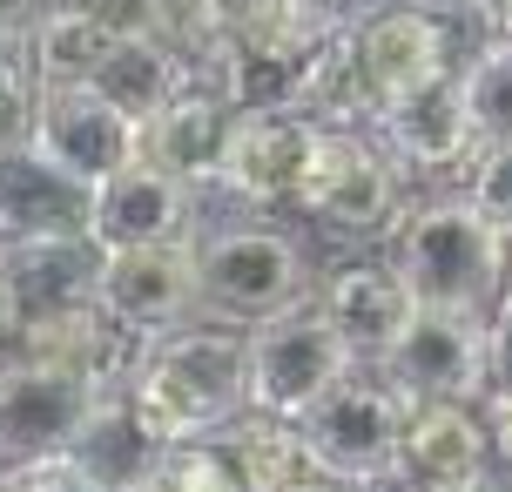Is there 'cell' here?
I'll return each instance as SVG.
<instances>
[{
    "instance_id": "obj_34",
    "label": "cell",
    "mask_w": 512,
    "mask_h": 492,
    "mask_svg": "<svg viewBox=\"0 0 512 492\" xmlns=\"http://www.w3.org/2000/svg\"><path fill=\"white\" fill-rule=\"evenodd\" d=\"M324 7H331L337 27H358V21H371V14H384V7H405V0H324Z\"/></svg>"
},
{
    "instance_id": "obj_29",
    "label": "cell",
    "mask_w": 512,
    "mask_h": 492,
    "mask_svg": "<svg viewBox=\"0 0 512 492\" xmlns=\"http://www.w3.org/2000/svg\"><path fill=\"white\" fill-rule=\"evenodd\" d=\"M465 196L512 236V142H486V149L472 156V169H465Z\"/></svg>"
},
{
    "instance_id": "obj_28",
    "label": "cell",
    "mask_w": 512,
    "mask_h": 492,
    "mask_svg": "<svg viewBox=\"0 0 512 492\" xmlns=\"http://www.w3.org/2000/svg\"><path fill=\"white\" fill-rule=\"evenodd\" d=\"M34 108H41V81L14 41H0V149H21L34 135Z\"/></svg>"
},
{
    "instance_id": "obj_9",
    "label": "cell",
    "mask_w": 512,
    "mask_h": 492,
    "mask_svg": "<svg viewBox=\"0 0 512 492\" xmlns=\"http://www.w3.org/2000/svg\"><path fill=\"white\" fill-rule=\"evenodd\" d=\"M102 391L108 385L81 378V371L0 351V472L48 459V452H68Z\"/></svg>"
},
{
    "instance_id": "obj_20",
    "label": "cell",
    "mask_w": 512,
    "mask_h": 492,
    "mask_svg": "<svg viewBox=\"0 0 512 492\" xmlns=\"http://www.w3.org/2000/svg\"><path fill=\"white\" fill-rule=\"evenodd\" d=\"M0 257H7V277H14L21 317L95 297V263H102V250H95V236H88V230L21 236V243H0Z\"/></svg>"
},
{
    "instance_id": "obj_18",
    "label": "cell",
    "mask_w": 512,
    "mask_h": 492,
    "mask_svg": "<svg viewBox=\"0 0 512 492\" xmlns=\"http://www.w3.org/2000/svg\"><path fill=\"white\" fill-rule=\"evenodd\" d=\"M317 304L331 311L337 337L351 344V358H358V364H378L384 344L405 331L411 311H418L405 270H398L391 257H358V263H344V270H331V284H324Z\"/></svg>"
},
{
    "instance_id": "obj_4",
    "label": "cell",
    "mask_w": 512,
    "mask_h": 492,
    "mask_svg": "<svg viewBox=\"0 0 512 492\" xmlns=\"http://www.w3.org/2000/svg\"><path fill=\"white\" fill-rule=\"evenodd\" d=\"M196 277H203V317H223L243 331L310 297V263L297 236L277 223L196 230Z\"/></svg>"
},
{
    "instance_id": "obj_15",
    "label": "cell",
    "mask_w": 512,
    "mask_h": 492,
    "mask_svg": "<svg viewBox=\"0 0 512 492\" xmlns=\"http://www.w3.org/2000/svg\"><path fill=\"white\" fill-rule=\"evenodd\" d=\"M398 479L432 492H465L492 479V439L486 412H472V398H432L405 412V439H398Z\"/></svg>"
},
{
    "instance_id": "obj_27",
    "label": "cell",
    "mask_w": 512,
    "mask_h": 492,
    "mask_svg": "<svg viewBox=\"0 0 512 492\" xmlns=\"http://www.w3.org/2000/svg\"><path fill=\"white\" fill-rule=\"evenodd\" d=\"M182 61H196L203 48H216L230 34V0H155V27Z\"/></svg>"
},
{
    "instance_id": "obj_14",
    "label": "cell",
    "mask_w": 512,
    "mask_h": 492,
    "mask_svg": "<svg viewBox=\"0 0 512 492\" xmlns=\"http://www.w3.org/2000/svg\"><path fill=\"white\" fill-rule=\"evenodd\" d=\"M169 445H176V439H169V432L135 405V391L108 385L102 398H95L88 425L75 432L68 459H75L81 486H95V492H135V486H162Z\"/></svg>"
},
{
    "instance_id": "obj_37",
    "label": "cell",
    "mask_w": 512,
    "mask_h": 492,
    "mask_svg": "<svg viewBox=\"0 0 512 492\" xmlns=\"http://www.w3.org/2000/svg\"><path fill=\"white\" fill-rule=\"evenodd\" d=\"M506 284H512V270H506Z\"/></svg>"
},
{
    "instance_id": "obj_22",
    "label": "cell",
    "mask_w": 512,
    "mask_h": 492,
    "mask_svg": "<svg viewBox=\"0 0 512 492\" xmlns=\"http://www.w3.org/2000/svg\"><path fill=\"white\" fill-rule=\"evenodd\" d=\"M189 81H196L189 61H182L162 34H115L108 54H102V68H95V88H102L122 115H135V122H149L155 108L169 102V95H182Z\"/></svg>"
},
{
    "instance_id": "obj_7",
    "label": "cell",
    "mask_w": 512,
    "mask_h": 492,
    "mask_svg": "<svg viewBox=\"0 0 512 492\" xmlns=\"http://www.w3.org/2000/svg\"><path fill=\"white\" fill-rule=\"evenodd\" d=\"M95 304L128 337H162V331H176V324H189V317H203L196 236L102 250V263H95Z\"/></svg>"
},
{
    "instance_id": "obj_12",
    "label": "cell",
    "mask_w": 512,
    "mask_h": 492,
    "mask_svg": "<svg viewBox=\"0 0 512 492\" xmlns=\"http://www.w3.org/2000/svg\"><path fill=\"white\" fill-rule=\"evenodd\" d=\"M88 236H95V250L196 236V189L149 156L128 162V169H115L88 189Z\"/></svg>"
},
{
    "instance_id": "obj_23",
    "label": "cell",
    "mask_w": 512,
    "mask_h": 492,
    "mask_svg": "<svg viewBox=\"0 0 512 492\" xmlns=\"http://www.w3.org/2000/svg\"><path fill=\"white\" fill-rule=\"evenodd\" d=\"M108 41H115V34H108L102 21H88L75 0H54V7L27 27V34H14V48L27 54V68H34V81H41V88H75V81H95Z\"/></svg>"
},
{
    "instance_id": "obj_8",
    "label": "cell",
    "mask_w": 512,
    "mask_h": 492,
    "mask_svg": "<svg viewBox=\"0 0 512 492\" xmlns=\"http://www.w3.org/2000/svg\"><path fill=\"white\" fill-rule=\"evenodd\" d=\"M378 371L405 405H432V398H486V317L479 311H438L418 304L411 324L384 344Z\"/></svg>"
},
{
    "instance_id": "obj_35",
    "label": "cell",
    "mask_w": 512,
    "mask_h": 492,
    "mask_svg": "<svg viewBox=\"0 0 512 492\" xmlns=\"http://www.w3.org/2000/svg\"><path fill=\"white\" fill-rule=\"evenodd\" d=\"M14 324H21V297H14V277H7V257H0V351H7Z\"/></svg>"
},
{
    "instance_id": "obj_10",
    "label": "cell",
    "mask_w": 512,
    "mask_h": 492,
    "mask_svg": "<svg viewBox=\"0 0 512 492\" xmlns=\"http://www.w3.org/2000/svg\"><path fill=\"white\" fill-rule=\"evenodd\" d=\"M54 169H68L75 182H95L142 162V122L122 115L95 81H75V88H41V108H34V135H27Z\"/></svg>"
},
{
    "instance_id": "obj_17",
    "label": "cell",
    "mask_w": 512,
    "mask_h": 492,
    "mask_svg": "<svg viewBox=\"0 0 512 492\" xmlns=\"http://www.w3.org/2000/svg\"><path fill=\"white\" fill-rule=\"evenodd\" d=\"M371 129H378V142L405 169H425V176H438V169H472V156H479V129H472V108L459 95V75L384 102Z\"/></svg>"
},
{
    "instance_id": "obj_5",
    "label": "cell",
    "mask_w": 512,
    "mask_h": 492,
    "mask_svg": "<svg viewBox=\"0 0 512 492\" xmlns=\"http://www.w3.org/2000/svg\"><path fill=\"white\" fill-rule=\"evenodd\" d=\"M405 398L391 391L378 364H351L317 405H310L297 425H304L317 466L331 479H351V486H378V479H398V439H405Z\"/></svg>"
},
{
    "instance_id": "obj_6",
    "label": "cell",
    "mask_w": 512,
    "mask_h": 492,
    "mask_svg": "<svg viewBox=\"0 0 512 492\" xmlns=\"http://www.w3.org/2000/svg\"><path fill=\"white\" fill-rule=\"evenodd\" d=\"M351 344L337 337L324 304H290V311L250 324V412L304 418L324 391L351 371Z\"/></svg>"
},
{
    "instance_id": "obj_38",
    "label": "cell",
    "mask_w": 512,
    "mask_h": 492,
    "mask_svg": "<svg viewBox=\"0 0 512 492\" xmlns=\"http://www.w3.org/2000/svg\"><path fill=\"white\" fill-rule=\"evenodd\" d=\"M506 27H512V21H506Z\"/></svg>"
},
{
    "instance_id": "obj_11",
    "label": "cell",
    "mask_w": 512,
    "mask_h": 492,
    "mask_svg": "<svg viewBox=\"0 0 512 492\" xmlns=\"http://www.w3.org/2000/svg\"><path fill=\"white\" fill-rule=\"evenodd\" d=\"M310 149H317V122L304 108H236L230 156H223V196L250 209L297 203Z\"/></svg>"
},
{
    "instance_id": "obj_33",
    "label": "cell",
    "mask_w": 512,
    "mask_h": 492,
    "mask_svg": "<svg viewBox=\"0 0 512 492\" xmlns=\"http://www.w3.org/2000/svg\"><path fill=\"white\" fill-rule=\"evenodd\" d=\"M54 0H0V41H14V34H27V27L48 14Z\"/></svg>"
},
{
    "instance_id": "obj_16",
    "label": "cell",
    "mask_w": 512,
    "mask_h": 492,
    "mask_svg": "<svg viewBox=\"0 0 512 492\" xmlns=\"http://www.w3.org/2000/svg\"><path fill=\"white\" fill-rule=\"evenodd\" d=\"M230 129H236V102L223 88H209V81H189L182 95H169L142 122V156L162 162L169 176H182L196 196H209V189H223Z\"/></svg>"
},
{
    "instance_id": "obj_25",
    "label": "cell",
    "mask_w": 512,
    "mask_h": 492,
    "mask_svg": "<svg viewBox=\"0 0 512 492\" xmlns=\"http://www.w3.org/2000/svg\"><path fill=\"white\" fill-rule=\"evenodd\" d=\"M459 95L472 108L479 149L486 142H512V27H492L459 54Z\"/></svg>"
},
{
    "instance_id": "obj_21",
    "label": "cell",
    "mask_w": 512,
    "mask_h": 492,
    "mask_svg": "<svg viewBox=\"0 0 512 492\" xmlns=\"http://www.w3.org/2000/svg\"><path fill=\"white\" fill-rule=\"evenodd\" d=\"M223 445L236 459V479L250 492H277V486H324L331 472L317 466L304 425L297 418H277V412H236L230 425H216Z\"/></svg>"
},
{
    "instance_id": "obj_3",
    "label": "cell",
    "mask_w": 512,
    "mask_h": 492,
    "mask_svg": "<svg viewBox=\"0 0 512 492\" xmlns=\"http://www.w3.org/2000/svg\"><path fill=\"white\" fill-rule=\"evenodd\" d=\"M337 243H384L405 216V162L378 142V129H324L310 149L297 203Z\"/></svg>"
},
{
    "instance_id": "obj_36",
    "label": "cell",
    "mask_w": 512,
    "mask_h": 492,
    "mask_svg": "<svg viewBox=\"0 0 512 492\" xmlns=\"http://www.w3.org/2000/svg\"><path fill=\"white\" fill-rule=\"evenodd\" d=\"M472 21L486 27V34H492V27H506L512 21V0H472Z\"/></svg>"
},
{
    "instance_id": "obj_31",
    "label": "cell",
    "mask_w": 512,
    "mask_h": 492,
    "mask_svg": "<svg viewBox=\"0 0 512 492\" xmlns=\"http://www.w3.org/2000/svg\"><path fill=\"white\" fill-rule=\"evenodd\" d=\"M88 21H102L108 34H149L155 27V0H75Z\"/></svg>"
},
{
    "instance_id": "obj_1",
    "label": "cell",
    "mask_w": 512,
    "mask_h": 492,
    "mask_svg": "<svg viewBox=\"0 0 512 492\" xmlns=\"http://www.w3.org/2000/svg\"><path fill=\"white\" fill-rule=\"evenodd\" d=\"M135 405L169 432V439H196L250 412V331L223 324V317H189L162 337H142L135 371L122 378Z\"/></svg>"
},
{
    "instance_id": "obj_26",
    "label": "cell",
    "mask_w": 512,
    "mask_h": 492,
    "mask_svg": "<svg viewBox=\"0 0 512 492\" xmlns=\"http://www.w3.org/2000/svg\"><path fill=\"white\" fill-rule=\"evenodd\" d=\"M331 27L324 0H230V34L250 48H317Z\"/></svg>"
},
{
    "instance_id": "obj_2",
    "label": "cell",
    "mask_w": 512,
    "mask_h": 492,
    "mask_svg": "<svg viewBox=\"0 0 512 492\" xmlns=\"http://www.w3.org/2000/svg\"><path fill=\"white\" fill-rule=\"evenodd\" d=\"M384 257L405 270L418 304L438 311H479L486 317L506 290L512 270V236L492 223L472 196H432V203H405L398 230L384 236Z\"/></svg>"
},
{
    "instance_id": "obj_24",
    "label": "cell",
    "mask_w": 512,
    "mask_h": 492,
    "mask_svg": "<svg viewBox=\"0 0 512 492\" xmlns=\"http://www.w3.org/2000/svg\"><path fill=\"white\" fill-rule=\"evenodd\" d=\"M304 115L324 122V129H371V122H378V95H371V81H364L351 27H331V34L317 41V54H310Z\"/></svg>"
},
{
    "instance_id": "obj_32",
    "label": "cell",
    "mask_w": 512,
    "mask_h": 492,
    "mask_svg": "<svg viewBox=\"0 0 512 492\" xmlns=\"http://www.w3.org/2000/svg\"><path fill=\"white\" fill-rule=\"evenodd\" d=\"M486 405V439H492V472L512 479V398H479Z\"/></svg>"
},
{
    "instance_id": "obj_30",
    "label": "cell",
    "mask_w": 512,
    "mask_h": 492,
    "mask_svg": "<svg viewBox=\"0 0 512 492\" xmlns=\"http://www.w3.org/2000/svg\"><path fill=\"white\" fill-rule=\"evenodd\" d=\"M486 398H512V284L486 311Z\"/></svg>"
},
{
    "instance_id": "obj_19",
    "label": "cell",
    "mask_w": 512,
    "mask_h": 492,
    "mask_svg": "<svg viewBox=\"0 0 512 492\" xmlns=\"http://www.w3.org/2000/svg\"><path fill=\"white\" fill-rule=\"evenodd\" d=\"M88 230V182L54 169L34 142L0 149V243Z\"/></svg>"
},
{
    "instance_id": "obj_13",
    "label": "cell",
    "mask_w": 512,
    "mask_h": 492,
    "mask_svg": "<svg viewBox=\"0 0 512 492\" xmlns=\"http://www.w3.org/2000/svg\"><path fill=\"white\" fill-rule=\"evenodd\" d=\"M351 41H358V61H364V81H371L378 108L398 102V95H418V88H432V81H445V75H459L452 21L432 14V7H418V0L358 21Z\"/></svg>"
}]
</instances>
